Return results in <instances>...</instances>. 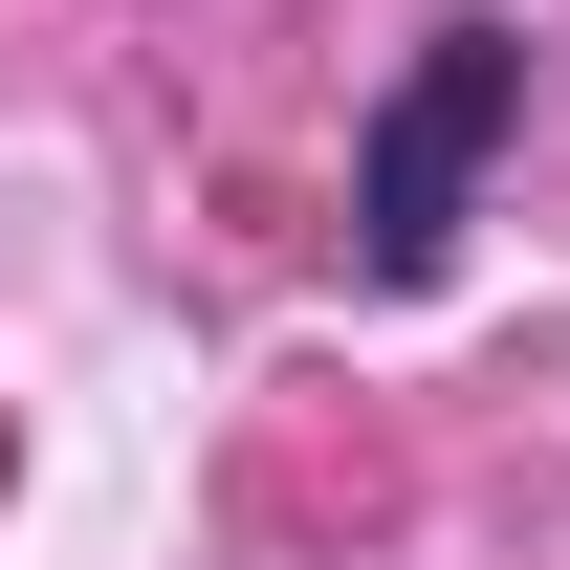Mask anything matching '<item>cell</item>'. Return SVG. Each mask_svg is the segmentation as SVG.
I'll list each match as a JSON object with an SVG mask.
<instances>
[{"instance_id":"cell-1","label":"cell","mask_w":570,"mask_h":570,"mask_svg":"<svg viewBox=\"0 0 570 570\" xmlns=\"http://www.w3.org/2000/svg\"><path fill=\"white\" fill-rule=\"evenodd\" d=\"M504 110H527V45H504V22H439L417 67H395V110H373V154H352V264L373 285L461 264V176H483Z\"/></svg>"}]
</instances>
